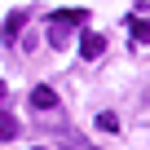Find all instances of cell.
<instances>
[{"instance_id":"cell-3","label":"cell","mask_w":150,"mask_h":150,"mask_svg":"<svg viewBox=\"0 0 150 150\" xmlns=\"http://www.w3.org/2000/svg\"><path fill=\"white\" fill-rule=\"evenodd\" d=\"M66 40H71V22L53 18V27H49V44H53V49H66Z\"/></svg>"},{"instance_id":"cell-7","label":"cell","mask_w":150,"mask_h":150,"mask_svg":"<svg viewBox=\"0 0 150 150\" xmlns=\"http://www.w3.org/2000/svg\"><path fill=\"white\" fill-rule=\"evenodd\" d=\"M22 18H27V13H9V22H5V35H18V27H22Z\"/></svg>"},{"instance_id":"cell-1","label":"cell","mask_w":150,"mask_h":150,"mask_svg":"<svg viewBox=\"0 0 150 150\" xmlns=\"http://www.w3.org/2000/svg\"><path fill=\"white\" fill-rule=\"evenodd\" d=\"M80 53H84V57H102V53H106V40H102L97 31H84V40H80Z\"/></svg>"},{"instance_id":"cell-6","label":"cell","mask_w":150,"mask_h":150,"mask_svg":"<svg viewBox=\"0 0 150 150\" xmlns=\"http://www.w3.org/2000/svg\"><path fill=\"white\" fill-rule=\"evenodd\" d=\"M53 18H62V22H71V27H80V22L88 18V13H84V9H57Z\"/></svg>"},{"instance_id":"cell-5","label":"cell","mask_w":150,"mask_h":150,"mask_svg":"<svg viewBox=\"0 0 150 150\" xmlns=\"http://www.w3.org/2000/svg\"><path fill=\"white\" fill-rule=\"evenodd\" d=\"M9 137H18V119L13 115H0V141H9Z\"/></svg>"},{"instance_id":"cell-4","label":"cell","mask_w":150,"mask_h":150,"mask_svg":"<svg viewBox=\"0 0 150 150\" xmlns=\"http://www.w3.org/2000/svg\"><path fill=\"white\" fill-rule=\"evenodd\" d=\"M97 128H102V132H119V115H115V110H102V115H97Z\"/></svg>"},{"instance_id":"cell-2","label":"cell","mask_w":150,"mask_h":150,"mask_svg":"<svg viewBox=\"0 0 150 150\" xmlns=\"http://www.w3.org/2000/svg\"><path fill=\"white\" fill-rule=\"evenodd\" d=\"M31 106H35V110H53V106H57V93H53L49 84H40V88H31Z\"/></svg>"},{"instance_id":"cell-8","label":"cell","mask_w":150,"mask_h":150,"mask_svg":"<svg viewBox=\"0 0 150 150\" xmlns=\"http://www.w3.org/2000/svg\"><path fill=\"white\" fill-rule=\"evenodd\" d=\"M132 40H150V22H137L132 18Z\"/></svg>"},{"instance_id":"cell-10","label":"cell","mask_w":150,"mask_h":150,"mask_svg":"<svg viewBox=\"0 0 150 150\" xmlns=\"http://www.w3.org/2000/svg\"><path fill=\"white\" fill-rule=\"evenodd\" d=\"M84 150H93V146H84Z\"/></svg>"},{"instance_id":"cell-9","label":"cell","mask_w":150,"mask_h":150,"mask_svg":"<svg viewBox=\"0 0 150 150\" xmlns=\"http://www.w3.org/2000/svg\"><path fill=\"white\" fill-rule=\"evenodd\" d=\"M0 102H5V84H0Z\"/></svg>"}]
</instances>
